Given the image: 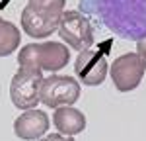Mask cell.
Returning <instances> with one entry per match:
<instances>
[{"label": "cell", "instance_id": "10", "mask_svg": "<svg viewBox=\"0 0 146 141\" xmlns=\"http://www.w3.org/2000/svg\"><path fill=\"white\" fill-rule=\"evenodd\" d=\"M53 122H55V128L58 129V133H62V135H76V133H82L86 129L84 114L72 106L56 108L55 114H53Z\"/></svg>", "mask_w": 146, "mask_h": 141}, {"label": "cell", "instance_id": "12", "mask_svg": "<svg viewBox=\"0 0 146 141\" xmlns=\"http://www.w3.org/2000/svg\"><path fill=\"white\" fill-rule=\"evenodd\" d=\"M39 141H74L72 135H62V133H51V135H45Z\"/></svg>", "mask_w": 146, "mask_h": 141}, {"label": "cell", "instance_id": "7", "mask_svg": "<svg viewBox=\"0 0 146 141\" xmlns=\"http://www.w3.org/2000/svg\"><path fill=\"white\" fill-rule=\"evenodd\" d=\"M111 81L119 92L135 90L144 79L146 63L138 53H125L111 63Z\"/></svg>", "mask_w": 146, "mask_h": 141}, {"label": "cell", "instance_id": "9", "mask_svg": "<svg viewBox=\"0 0 146 141\" xmlns=\"http://www.w3.org/2000/svg\"><path fill=\"white\" fill-rule=\"evenodd\" d=\"M49 129V117L43 110H25L20 117L14 122V133L23 141H33L41 139Z\"/></svg>", "mask_w": 146, "mask_h": 141}, {"label": "cell", "instance_id": "11", "mask_svg": "<svg viewBox=\"0 0 146 141\" xmlns=\"http://www.w3.org/2000/svg\"><path fill=\"white\" fill-rule=\"evenodd\" d=\"M22 41V34L20 30L12 22L0 18V57H8L12 55Z\"/></svg>", "mask_w": 146, "mask_h": 141}, {"label": "cell", "instance_id": "3", "mask_svg": "<svg viewBox=\"0 0 146 141\" xmlns=\"http://www.w3.org/2000/svg\"><path fill=\"white\" fill-rule=\"evenodd\" d=\"M70 61V51L66 45L58 41H45V43H27L20 49L18 63L20 67L39 70H56L64 69Z\"/></svg>", "mask_w": 146, "mask_h": 141}, {"label": "cell", "instance_id": "13", "mask_svg": "<svg viewBox=\"0 0 146 141\" xmlns=\"http://www.w3.org/2000/svg\"><path fill=\"white\" fill-rule=\"evenodd\" d=\"M136 53L144 59V63H146V37L140 39V41H136Z\"/></svg>", "mask_w": 146, "mask_h": 141}, {"label": "cell", "instance_id": "4", "mask_svg": "<svg viewBox=\"0 0 146 141\" xmlns=\"http://www.w3.org/2000/svg\"><path fill=\"white\" fill-rule=\"evenodd\" d=\"M43 75L39 69H27L20 67L10 82V98L16 108L20 110H31L41 102V84Z\"/></svg>", "mask_w": 146, "mask_h": 141}, {"label": "cell", "instance_id": "8", "mask_svg": "<svg viewBox=\"0 0 146 141\" xmlns=\"http://www.w3.org/2000/svg\"><path fill=\"white\" fill-rule=\"evenodd\" d=\"M74 70L78 75L82 84L88 86H98L105 81L107 77V61H105V53L103 51H80L76 63H74Z\"/></svg>", "mask_w": 146, "mask_h": 141}, {"label": "cell", "instance_id": "6", "mask_svg": "<svg viewBox=\"0 0 146 141\" xmlns=\"http://www.w3.org/2000/svg\"><path fill=\"white\" fill-rule=\"evenodd\" d=\"M80 98V84L72 77L62 75H51L43 79L41 84V102L49 108H60V106H72Z\"/></svg>", "mask_w": 146, "mask_h": 141}, {"label": "cell", "instance_id": "2", "mask_svg": "<svg viewBox=\"0 0 146 141\" xmlns=\"http://www.w3.org/2000/svg\"><path fill=\"white\" fill-rule=\"evenodd\" d=\"M66 0H27L22 10V30L29 37H49L58 30Z\"/></svg>", "mask_w": 146, "mask_h": 141}, {"label": "cell", "instance_id": "5", "mask_svg": "<svg viewBox=\"0 0 146 141\" xmlns=\"http://www.w3.org/2000/svg\"><path fill=\"white\" fill-rule=\"evenodd\" d=\"M58 35L68 47L76 51H86L94 43V28L82 12L66 10L62 14V20L58 26Z\"/></svg>", "mask_w": 146, "mask_h": 141}, {"label": "cell", "instance_id": "1", "mask_svg": "<svg viewBox=\"0 0 146 141\" xmlns=\"http://www.w3.org/2000/svg\"><path fill=\"white\" fill-rule=\"evenodd\" d=\"M80 10L100 16L101 23L121 39L146 37V0H80Z\"/></svg>", "mask_w": 146, "mask_h": 141}]
</instances>
